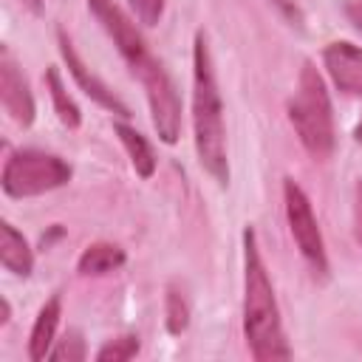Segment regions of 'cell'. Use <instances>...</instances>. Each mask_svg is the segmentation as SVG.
I'll list each match as a JSON object with an SVG mask.
<instances>
[{
  "label": "cell",
  "instance_id": "obj_1",
  "mask_svg": "<svg viewBox=\"0 0 362 362\" xmlns=\"http://www.w3.org/2000/svg\"><path fill=\"white\" fill-rule=\"evenodd\" d=\"M88 8L99 20V25L107 31V37L113 40V45L122 54V59L127 62L130 74L141 82L158 139L164 144H175L181 136V96H178L173 76L167 74L161 59L150 51L141 31L136 28V23L113 0H88Z\"/></svg>",
  "mask_w": 362,
  "mask_h": 362
},
{
  "label": "cell",
  "instance_id": "obj_2",
  "mask_svg": "<svg viewBox=\"0 0 362 362\" xmlns=\"http://www.w3.org/2000/svg\"><path fill=\"white\" fill-rule=\"evenodd\" d=\"M243 337L249 354L257 362H274L291 356L274 286L269 280L252 226L243 229Z\"/></svg>",
  "mask_w": 362,
  "mask_h": 362
},
{
  "label": "cell",
  "instance_id": "obj_3",
  "mask_svg": "<svg viewBox=\"0 0 362 362\" xmlns=\"http://www.w3.org/2000/svg\"><path fill=\"white\" fill-rule=\"evenodd\" d=\"M192 133L198 164L212 175V181H218V187H229L223 102L204 31L195 34L192 45Z\"/></svg>",
  "mask_w": 362,
  "mask_h": 362
},
{
  "label": "cell",
  "instance_id": "obj_4",
  "mask_svg": "<svg viewBox=\"0 0 362 362\" xmlns=\"http://www.w3.org/2000/svg\"><path fill=\"white\" fill-rule=\"evenodd\" d=\"M288 122L294 124L300 144L308 150L311 158L325 161L334 153L337 130H334V107L328 88L320 71L311 62H303L297 90L288 99Z\"/></svg>",
  "mask_w": 362,
  "mask_h": 362
},
{
  "label": "cell",
  "instance_id": "obj_5",
  "mask_svg": "<svg viewBox=\"0 0 362 362\" xmlns=\"http://www.w3.org/2000/svg\"><path fill=\"white\" fill-rule=\"evenodd\" d=\"M74 170L65 158L45 150H14L3 164V192L8 198H34L59 189L71 181Z\"/></svg>",
  "mask_w": 362,
  "mask_h": 362
},
{
  "label": "cell",
  "instance_id": "obj_6",
  "mask_svg": "<svg viewBox=\"0 0 362 362\" xmlns=\"http://www.w3.org/2000/svg\"><path fill=\"white\" fill-rule=\"evenodd\" d=\"M283 204H286V221H288V229H291V238H294L300 255L305 257L314 277L325 280L328 277V255H325L322 232L314 218L308 195L303 192V187L294 178H283Z\"/></svg>",
  "mask_w": 362,
  "mask_h": 362
},
{
  "label": "cell",
  "instance_id": "obj_7",
  "mask_svg": "<svg viewBox=\"0 0 362 362\" xmlns=\"http://www.w3.org/2000/svg\"><path fill=\"white\" fill-rule=\"evenodd\" d=\"M0 102H3V110L11 116V122H17L20 127L34 124L37 105H34L31 88H28L20 65L8 54V48L0 51Z\"/></svg>",
  "mask_w": 362,
  "mask_h": 362
},
{
  "label": "cell",
  "instance_id": "obj_8",
  "mask_svg": "<svg viewBox=\"0 0 362 362\" xmlns=\"http://www.w3.org/2000/svg\"><path fill=\"white\" fill-rule=\"evenodd\" d=\"M57 42H59V54H62V59H65V65H68V74L74 76V82L85 90V96H90L99 107H105V110H110V113H116L119 119H130V110H127V105L79 59V54H76V48H74V42L68 40V34L59 28L57 31Z\"/></svg>",
  "mask_w": 362,
  "mask_h": 362
},
{
  "label": "cell",
  "instance_id": "obj_9",
  "mask_svg": "<svg viewBox=\"0 0 362 362\" xmlns=\"http://www.w3.org/2000/svg\"><path fill=\"white\" fill-rule=\"evenodd\" d=\"M325 71L339 93L362 99V48L345 40L328 42L322 51Z\"/></svg>",
  "mask_w": 362,
  "mask_h": 362
},
{
  "label": "cell",
  "instance_id": "obj_10",
  "mask_svg": "<svg viewBox=\"0 0 362 362\" xmlns=\"http://www.w3.org/2000/svg\"><path fill=\"white\" fill-rule=\"evenodd\" d=\"M59 317H62V297L54 294L37 311V320H34V328H31V337H28V359L31 362L48 359V354H51V348L57 342Z\"/></svg>",
  "mask_w": 362,
  "mask_h": 362
},
{
  "label": "cell",
  "instance_id": "obj_11",
  "mask_svg": "<svg viewBox=\"0 0 362 362\" xmlns=\"http://www.w3.org/2000/svg\"><path fill=\"white\" fill-rule=\"evenodd\" d=\"M0 263L6 266V272L17 277H28L34 269V252L28 240L8 221L0 223Z\"/></svg>",
  "mask_w": 362,
  "mask_h": 362
},
{
  "label": "cell",
  "instance_id": "obj_12",
  "mask_svg": "<svg viewBox=\"0 0 362 362\" xmlns=\"http://www.w3.org/2000/svg\"><path fill=\"white\" fill-rule=\"evenodd\" d=\"M113 130H116L119 141L124 144V150H127V156H130V164H133L136 175H139V178H153V173H156V167H158V158H156L153 144H150L136 127H130L127 122H116Z\"/></svg>",
  "mask_w": 362,
  "mask_h": 362
},
{
  "label": "cell",
  "instance_id": "obj_13",
  "mask_svg": "<svg viewBox=\"0 0 362 362\" xmlns=\"http://www.w3.org/2000/svg\"><path fill=\"white\" fill-rule=\"evenodd\" d=\"M124 260H127L124 249H119L116 243L99 240V243H90V246L79 255L76 272H79L82 277H102V274H110V272L122 269Z\"/></svg>",
  "mask_w": 362,
  "mask_h": 362
},
{
  "label": "cell",
  "instance_id": "obj_14",
  "mask_svg": "<svg viewBox=\"0 0 362 362\" xmlns=\"http://www.w3.org/2000/svg\"><path fill=\"white\" fill-rule=\"evenodd\" d=\"M45 88H48V93H51V102H54V113H57V119L65 124V127H71V130H76L79 124H82V113H79V105L71 99V93L65 90V85H62V79H59V68L57 65H51L48 71H45Z\"/></svg>",
  "mask_w": 362,
  "mask_h": 362
},
{
  "label": "cell",
  "instance_id": "obj_15",
  "mask_svg": "<svg viewBox=\"0 0 362 362\" xmlns=\"http://www.w3.org/2000/svg\"><path fill=\"white\" fill-rule=\"evenodd\" d=\"M164 322H167V331H170L173 337L184 334L187 325H189V305H187V297H184L175 286H170V288H167V297H164Z\"/></svg>",
  "mask_w": 362,
  "mask_h": 362
},
{
  "label": "cell",
  "instance_id": "obj_16",
  "mask_svg": "<svg viewBox=\"0 0 362 362\" xmlns=\"http://www.w3.org/2000/svg\"><path fill=\"white\" fill-rule=\"evenodd\" d=\"M139 354V337L133 334H122L116 339H107L99 351H96V359L99 362H127Z\"/></svg>",
  "mask_w": 362,
  "mask_h": 362
},
{
  "label": "cell",
  "instance_id": "obj_17",
  "mask_svg": "<svg viewBox=\"0 0 362 362\" xmlns=\"http://www.w3.org/2000/svg\"><path fill=\"white\" fill-rule=\"evenodd\" d=\"M88 356V351H85V339H82V334L76 331V328H71V331H65V337L51 348V354H48V359H57V362H82Z\"/></svg>",
  "mask_w": 362,
  "mask_h": 362
},
{
  "label": "cell",
  "instance_id": "obj_18",
  "mask_svg": "<svg viewBox=\"0 0 362 362\" xmlns=\"http://www.w3.org/2000/svg\"><path fill=\"white\" fill-rule=\"evenodd\" d=\"M127 3H130L133 17H136L141 25H147V28H153V25L161 20L164 6H167V0H127Z\"/></svg>",
  "mask_w": 362,
  "mask_h": 362
},
{
  "label": "cell",
  "instance_id": "obj_19",
  "mask_svg": "<svg viewBox=\"0 0 362 362\" xmlns=\"http://www.w3.org/2000/svg\"><path fill=\"white\" fill-rule=\"evenodd\" d=\"M274 3V8L294 25V28H303V23H305V17H303V8L294 3V0H272Z\"/></svg>",
  "mask_w": 362,
  "mask_h": 362
},
{
  "label": "cell",
  "instance_id": "obj_20",
  "mask_svg": "<svg viewBox=\"0 0 362 362\" xmlns=\"http://www.w3.org/2000/svg\"><path fill=\"white\" fill-rule=\"evenodd\" d=\"M354 238L362 246V178L354 187Z\"/></svg>",
  "mask_w": 362,
  "mask_h": 362
},
{
  "label": "cell",
  "instance_id": "obj_21",
  "mask_svg": "<svg viewBox=\"0 0 362 362\" xmlns=\"http://www.w3.org/2000/svg\"><path fill=\"white\" fill-rule=\"evenodd\" d=\"M345 14H348L351 25H354L356 31H362V0H351V3L345 6Z\"/></svg>",
  "mask_w": 362,
  "mask_h": 362
},
{
  "label": "cell",
  "instance_id": "obj_22",
  "mask_svg": "<svg viewBox=\"0 0 362 362\" xmlns=\"http://www.w3.org/2000/svg\"><path fill=\"white\" fill-rule=\"evenodd\" d=\"M17 3L25 6L31 14H40V11H42V0H17Z\"/></svg>",
  "mask_w": 362,
  "mask_h": 362
},
{
  "label": "cell",
  "instance_id": "obj_23",
  "mask_svg": "<svg viewBox=\"0 0 362 362\" xmlns=\"http://www.w3.org/2000/svg\"><path fill=\"white\" fill-rule=\"evenodd\" d=\"M0 303H3V317H0V325H6V322H8V317H11V305H8V300H6V297H3Z\"/></svg>",
  "mask_w": 362,
  "mask_h": 362
},
{
  "label": "cell",
  "instance_id": "obj_24",
  "mask_svg": "<svg viewBox=\"0 0 362 362\" xmlns=\"http://www.w3.org/2000/svg\"><path fill=\"white\" fill-rule=\"evenodd\" d=\"M354 139L362 144V119H359V122H356V127H354Z\"/></svg>",
  "mask_w": 362,
  "mask_h": 362
}]
</instances>
